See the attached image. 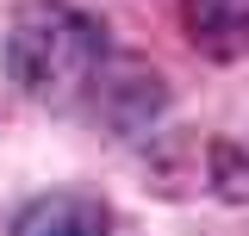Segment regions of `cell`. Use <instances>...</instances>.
<instances>
[{
  "label": "cell",
  "mask_w": 249,
  "mask_h": 236,
  "mask_svg": "<svg viewBox=\"0 0 249 236\" xmlns=\"http://www.w3.org/2000/svg\"><path fill=\"white\" fill-rule=\"evenodd\" d=\"M106 68V25L69 6V0H25L6 31V75L13 87L56 106L75 100L93 75Z\"/></svg>",
  "instance_id": "6da1fadb"
},
{
  "label": "cell",
  "mask_w": 249,
  "mask_h": 236,
  "mask_svg": "<svg viewBox=\"0 0 249 236\" xmlns=\"http://www.w3.org/2000/svg\"><path fill=\"white\" fill-rule=\"evenodd\" d=\"M106 230H112V211L88 193H37L13 218V236H106Z\"/></svg>",
  "instance_id": "7a4b0ae2"
},
{
  "label": "cell",
  "mask_w": 249,
  "mask_h": 236,
  "mask_svg": "<svg viewBox=\"0 0 249 236\" xmlns=\"http://www.w3.org/2000/svg\"><path fill=\"white\" fill-rule=\"evenodd\" d=\"M187 37L212 62L249 56V0H187Z\"/></svg>",
  "instance_id": "3957f363"
}]
</instances>
